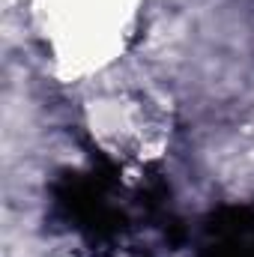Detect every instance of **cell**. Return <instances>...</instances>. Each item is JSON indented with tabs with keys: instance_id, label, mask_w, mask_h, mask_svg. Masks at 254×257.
<instances>
[{
	"instance_id": "6da1fadb",
	"label": "cell",
	"mask_w": 254,
	"mask_h": 257,
	"mask_svg": "<svg viewBox=\"0 0 254 257\" xmlns=\"http://www.w3.org/2000/svg\"><path fill=\"white\" fill-rule=\"evenodd\" d=\"M45 39L75 72L99 69L123 48L132 24V0H42Z\"/></svg>"
},
{
	"instance_id": "7a4b0ae2",
	"label": "cell",
	"mask_w": 254,
	"mask_h": 257,
	"mask_svg": "<svg viewBox=\"0 0 254 257\" xmlns=\"http://www.w3.org/2000/svg\"><path fill=\"white\" fill-rule=\"evenodd\" d=\"M144 102L129 99V96H108L93 108V135L99 138V144H105L108 150H141L150 144L153 128L147 120V111L141 108Z\"/></svg>"
}]
</instances>
